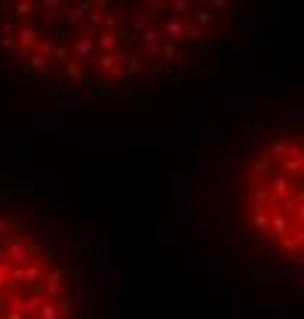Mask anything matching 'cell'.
Wrapping results in <instances>:
<instances>
[{"instance_id":"6da1fadb","label":"cell","mask_w":304,"mask_h":319,"mask_svg":"<svg viewBox=\"0 0 304 319\" xmlns=\"http://www.w3.org/2000/svg\"><path fill=\"white\" fill-rule=\"evenodd\" d=\"M227 40L224 13L175 4L49 0L0 13V56L25 83L49 92L160 86L215 62Z\"/></svg>"},{"instance_id":"7a4b0ae2","label":"cell","mask_w":304,"mask_h":319,"mask_svg":"<svg viewBox=\"0 0 304 319\" xmlns=\"http://www.w3.org/2000/svg\"><path fill=\"white\" fill-rule=\"evenodd\" d=\"M301 123L261 120L215 166V227L258 279L292 273L304 258Z\"/></svg>"},{"instance_id":"3957f363","label":"cell","mask_w":304,"mask_h":319,"mask_svg":"<svg viewBox=\"0 0 304 319\" xmlns=\"http://www.w3.org/2000/svg\"><path fill=\"white\" fill-rule=\"evenodd\" d=\"M0 319H83L77 236L40 199H0Z\"/></svg>"}]
</instances>
